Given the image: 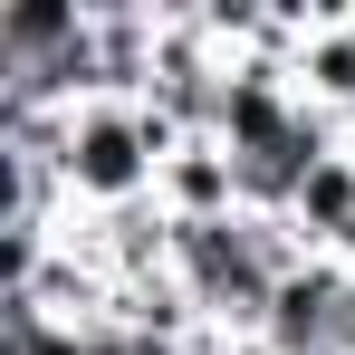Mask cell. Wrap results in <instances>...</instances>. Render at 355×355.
<instances>
[{
    "label": "cell",
    "instance_id": "3957f363",
    "mask_svg": "<svg viewBox=\"0 0 355 355\" xmlns=\"http://www.w3.org/2000/svg\"><path fill=\"white\" fill-rule=\"evenodd\" d=\"M288 87H297V96H307L327 125H355V39H346V19H336V10H327V19L297 39Z\"/></svg>",
    "mask_w": 355,
    "mask_h": 355
},
{
    "label": "cell",
    "instance_id": "6da1fadb",
    "mask_svg": "<svg viewBox=\"0 0 355 355\" xmlns=\"http://www.w3.org/2000/svg\"><path fill=\"white\" fill-rule=\"evenodd\" d=\"M154 182H164V154H154V135H144V106H135V96H96V106L67 116V135H58V192H67L77 221L144 211Z\"/></svg>",
    "mask_w": 355,
    "mask_h": 355
},
{
    "label": "cell",
    "instance_id": "277c9868",
    "mask_svg": "<svg viewBox=\"0 0 355 355\" xmlns=\"http://www.w3.org/2000/svg\"><path fill=\"white\" fill-rule=\"evenodd\" d=\"M297 240L317 250V259H336L355 240V144H336V154H317L307 164V182H297Z\"/></svg>",
    "mask_w": 355,
    "mask_h": 355
},
{
    "label": "cell",
    "instance_id": "7a4b0ae2",
    "mask_svg": "<svg viewBox=\"0 0 355 355\" xmlns=\"http://www.w3.org/2000/svg\"><path fill=\"white\" fill-rule=\"evenodd\" d=\"M154 202H164L173 221H240V154L221 135H192L182 154H164Z\"/></svg>",
    "mask_w": 355,
    "mask_h": 355
},
{
    "label": "cell",
    "instance_id": "5b68a950",
    "mask_svg": "<svg viewBox=\"0 0 355 355\" xmlns=\"http://www.w3.org/2000/svg\"><path fill=\"white\" fill-rule=\"evenodd\" d=\"M307 355H346V346H307Z\"/></svg>",
    "mask_w": 355,
    "mask_h": 355
}]
</instances>
